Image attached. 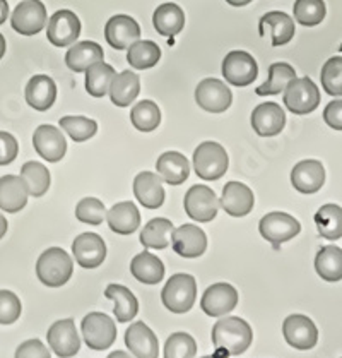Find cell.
Instances as JSON below:
<instances>
[{"label":"cell","instance_id":"cell-1","mask_svg":"<svg viewBox=\"0 0 342 358\" xmlns=\"http://www.w3.org/2000/svg\"><path fill=\"white\" fill-rule=\"evenodd\" d=\"M212 345L218 357L241 355L253 341V331L241 317H223L212 327Z\"/></svg>","mask_w":342,"mask_h":358},{"label":"cell","instance_id":"cell-2","mask_svg":"<svg viewBox=\"0 0 342 358\" xmlns=\"http://www.w3.org/2000/svg\"><path fill=\"white\" fill-rule=\"evenodd\" d=\"M72 273H74V262L60 247L47 249L36 262L38 280L48 288L64 287L72 278Z\"/></svg>","mask_w":342,"mask_h":358},{"label":"cell","instance_id":"cell-3","mask_svg":"<svg viewBox=\"0 0 342 358\" xmlns=\"http://www.w3.org/2000/svg\"><path fill=\"white\" fill-rule=\"evenodd\" d=\"M197 299V281L192 274L178 273L166 281L161 292L163 306L173 314H185Z\"/></svg>","mask_w":342,"mask_h":358},{"label":"cell","instance_id":"cell-4","mask_svg":"<svg viewBox=\"0 0 342 358\" xmlns=\"http://www.w3.org/2000/svg\"><path fill=\"white\" fill-rule=\"evenodd\" d=\"M230 166L226 150L219 143L205 141L193 151V169L202 180H219Z\"/></svg>","mask_w":342,"mask_h":358},{"label":"cell","instance_id":"cell-5","mask_svg":"<svg viewBox=\"0 0 342 358\" xmlns=\"http://www.w3.org/2000/svg\"><path fill=\"white\" fill-rule=\"evenodd\" d=\"M284 91V105L296 115H308L320 105V90L310 78L292 79Z\"/></svg>","mask_w":342,"mask_h":358},{"label":"cell","instance_id":"cell-6","mask_svg":"<svg viewBox=\"0 0 342 358\" xmlns=\"http://www.w3.org/2000/svg\"><path fill=\"white\" fill-rule=\"evenodd\" d=\"M81 331L86 345L98 352L110 348L117 341L115 321L103 312H89L82 319Z\"/></svg>","mask_w":342,"mask_h":358},{"label":"cell","instance_id":"cell-7","mask_svg":"<svg viewBox=\"0 0 342 358\" xmlns=\"http://www.w3.org/2000/svg\"><path fill=\"white\" fill-rule=\"evenodd\" d=\"M185 213L190 220L199 223H209L218 216L219 199L214 190L207 185H193L187 190L184 199Z\"/></svg>","mask_w":342,"mask_h":358},{"label":"cell","instance_id":"cell-8","mask_svg":"<svg viewBox=\"0 0 342 358\" xmlns=\"http://www.w3.org/2000/svg\"><path fill=\"white\" fill-rule=\"evenodd\" d=\"M258 231L267 242L272 243L274 249H279L281 243L295 238L302 231V224L295 216L288 213L274 211L265 215L258 223Z\"/></svg>","mask_w":342,"mask_h":358},{"label":"cell","instance_id":"cell-9","mask_svg":"<svg viewBox=\"0 0 342 358\" xmlns=\"http://www.w3.org/2000/svg\"><path fill=\"white\" fill-rule=\"evenodd\" d=\"M223 76L228 85L238 87L252 85L258 76V66L248 52L233 50L223 60Z\"/></svg>","mask_w":342,"mask_h":358},{"label":"cell","instance_id":"cell-10","mask_svg":"<svg viewBox=\"0 0 342 358\" xmlns=\"http://www.w3.org/2000/svg\"><path fill=\"white\" fill-rule=\"evenodd\" d=\"M47 24V7L41 0H24L14 9L10 26L24 36H34Z\"/></svg>","mask_w":342,"mask_h":358},{"label":"cell","instance_id":"cell-11","mask_svg":"<svg viewBox=\"0 0 342 358\" xmlns=\"http://www.w3.org/2000/svg\"><path fill=\"white\" fill-rule=\"evenodd\" d=\"M195 101L205 112L223 113L231 106L233 94H231V90L223 81L209 78L197 85Z\"/></svg>","mask_w":342,"mask_h":358},{"label":"cell","instance_id":"cell-12","mask_svg":"<svg viewBox=\"0 0 342 358\" xmlns=\"http://www.w3.org/2000/svg\"><path fill=\"white\" fill-rule=\"evenodd\" d=\"M284 340L296 350H311L318 341V329L310 317L303 314H291L284 319Z\"/></svg>","mask_w":342,"mask_h":358},{"label":"cell","instance_id":"cell-13","mask_svg":"<svg viewBox=\"0 0 342 358\" xmlns=\"http://www.w3.org/2000/svg\"><path fill=\"white\" fill-rule=\"evenodd\" d=\"M238 303V292L230 283H214L204 292L200 308L209 317H223L230 314Z\"/></svg>","mask_w":342,"mask_h":358},{"label":"cell","instance_id":"cell-14","mask_svg":"<svg viewBox=\"0 0 342 358\" xmlns=\"http://www.w3.org/2000/svg\"><path fill=\"white\" fill-rule=\"evenodd\" d=\"M48 345L60 358H70L77 355L81 350V338L75 329L74 319H62L53 322L47 333Z\"/></svg>","mask_w":342,"mask_h":358},{"label":"cell","instance_id":"cell-15","mask_svg":"<svg viewBox=\"0 0 342 358\" xmlns=\"http://www.w3.org/2000/svg\"><path fill=\"white\" fill-rule=\"evenodd\" d=\"M81 34V21L72 10H57L48 21L47 38L52 45L62 48L75 43Z\"/></svg>","mask_w":342,"mask_h":358},{"label":"cell","instance_id":"cell-16","mask_svg":"<svg viewBox=\"0 0 342 358\" xmlns=\"http://www.w3.org/2000/svg\"><path fill=\"white\" fill-rule=\"evenodd\" d=\"M75 262L84 269L100 268L106 259V243L98 234H81L72 242Z\"/></svg>","mask_w":342,"mask_h":358},{"label":"cell","instance_id":"cell-17","mask_svg":"<svg viewBox=\"0 0 342 358\" xmlns=\"http://www.w3.org/2000/svg\"><path fill=\"white\" fill-rule=\"evenodd\" d=\"M33 146L36 153L50 163H57L67 153V141L62 131L53 125H40L33 134Z\"/></svg>","mask_w":342,"mask_h":358},{"label":"cell","instance_id":"cell-18","mask_svg":"<svg viewBox=\"0 0 342 358\" xmlns=\"http://www.w3.org/2000/svg\"><path fill=\"white\" fill-rule=\"evenodd\" d=\"M171 245L178 256L185 259L200 257L207 249V237L197 224H181L171 235Z\"/></svg>","mask_w":342,"mask_h":358},{"label":"cell","instance_id":"cell-19","mask_svg":"<svg viewBox=\"0 0 342 358\" xmlns=\"http://www.w3.org/2000/svg\"><path fill=\"white\" fill-rule=\"evenodd\" d=\"M291 184L299 194L318 192L325 184V169L318 159H303L291 171Z\"/></svg>","mask_w":342,"mask_h":358},{"label":"cell","instance_id":"cell-20","mask_svg":"<svg viewBox=\"0 0 342 358\" xmlns=\"http://www.w3.org/2000/svg\"><path fill=\"white\" fill-rule=\"evenodd\" d=\"M255 204V196L250 190L248 185L241 182H228L224 185L219 206L233 218H241L246 216L253 209Z\"/></svg>","mask_w":342,"mask_h":358},{"label":"cell","instance_id":"cell-21","mask_svg":"<svg viewBox=\"0 0 342 358\" xmlns=\"http://www.w3.org/2000/svg\"><path fill=\"white\" fill-rule=\"evenodd\" d=\"M125 346L135 358H158L159 355L158 336L142 321L134 322L125 331Z\"/></svg>","mask_w":342,"mask_h":358},{"label":"cell","instance_id":"cell-22","mask_svg":"<svg viewBox=\"0 0 342 358\" xmlns=\"http://www.w3.org/2000/svg\"><path fill=\"white\" fill-rule=\"evenodd\" d=\"M105 38L112 48L125 50L132 43L139 41L140 28L135 19L125 16V14H119V16H113L106 22Z\"/></svg>","mask_w":342,"mask_h":358},{"label":"cell","instance_id":"cell-23","mask_svg":"<svg viewBox=\"0 0 342 358\" xmlns=\"http://www.w3.org/2000/svg\"><path fill=\"white\" fill-rule=\"evenodd\" d=\"M284 125H286V113L277 103H262L252 112V127L260 137L281 134Z\"/></svg>","mask_w":342,"mask_h":358},{"label":"cell","instance_id":"cell-24","mask_svg":"<svg viewBox=\"0 0 342 358\" xmlns=\"http://www.w3.org/2000/svg\"><path fill=\"white\" fill-rule=\"evenodd\" d=\"M134 196L147 209H158L165 203V189L159 175L153 171H140L134 178Z\"/></svg>","mask_w":342,"mask_h":358},{"label":"cell","instance_id":"cell-25","mask_svg":"<svg viewBox=\"0 0 342 358\" xmlns=\"http://www.w3.org/2000/svg\"><path fill=\"white\" fill-rule=\"evenodd\" d=\"M26 101L36 112H47L57 100V85L45 74L33 76L26 86Z\"/></svg>","mask_w":342,"mask_h":358},{"label":"cell","instance_id":"cell-26","mask_svg":"<svg viewBox=\"0 0 342 358\" xmlns=\"http://www.w3.org/2000/svg\"><path fill=\"white\" fill-rule=\"evenodd\" d=\"M28 187L16 175L0 177V209L7 213H19L28 204Z\"/></svg>","mask_w":342,"mask_h":358},{"label":"cell","instance_id":"cell-27","mask_svg":"<svg viewBox=\"0 0 342 358\" xmlns=\"http://www.w3.org/2000/svg\"><path fill=\"white\" fill-rule=\"evenodd\" d=\"M156 170L161 180L170 185H181L190 175L188 159L178 151H166L159 156Z\"/></svg>","mask_w":342,"mask_h":358},{"label":"cell","instance_id":"cell-28","mask_svg":"<svg viewBox=\"0 0 342 358\" xmlns=\"http://www.w3.org/2000/svg\"><path fill=\"white\" fill-rule=\"evenodd\" d=\"M106 222H108L110 230L119 235H131L139 228L140 213L131 201L117 203L106 213Z\"/></svg>","mask_w":342,"mask_h":358},{"label":"cell","instance_id":"cell-29","mask_svg":"<svg viewBox=\"0 0 342 358\" xmlns=\"http://www.w3.org/2000/svg\"><path fill=\"white\" fill-rule=\"evenodd\" d=\"M105 52L94 41H79L66 53V66L74 72H86L94 64L103 62Z\"/></svg>","mask_w":342,"mask_h":358},{"label":"cell","instance_id":"cell-30","mask_svg":"<svg viewBox=\"0 0 342 358\" xmlns=\"http://www.w3.org/2000/svg\"><path fill=\"white\" fill-rule=\"evenodd\" d=\"M260 34L264 36L265 28H269L272 31V47H283V45L290 43L295 36V21L291 16H288L286 13H281V10H272L267 13L260 19Z\"/></svg>","mask_w":342,"mask_h":358},{"label":"cell","instance_id":"cell-31","mask_svg":"<svg viewBox=\"0 0 342 358\" xmlns=\"http://www.w3.org/2000/svg\"><path fill=\"white\" fill-rule=\"evenodd\" d=\"M131 273L140 283L158 285L165 276V264L158 256L144 250L132 259Z\"/></svg>","mask_w":342,"mask_h":358},{"label":"cell","instance_id":"cell-32","mask_svg":"<svg viewBox=\"0 0 342 358\" xmlns=\"http://www.w3.org/2000/svg\"><path fill=\"white\" fill-rule=\"evenodd\" d=\"M140 91V79L135 72L124 71L120 74H115L112 86H110V98L113 105L125 108L139 96Z\"/></svg>","mask_w":342,"mask_h":358},{"label":"cell","instance_id":"cell-33","mask_svg":"<svg viewBox=\"0 0 342 358\" xmlns=\"http://www.w3.org/2000/svg\"><path fill=\"white\" fill-rule=\"evenodd\" d=\"M105 296L115 303L113 314L119 322H131L139 312V302H137L135 295L124 285H108L105 290Z\"/></svg>","mask_w":342,"mask_h":358},{"label":"cell","instance_id":"cell-34","mask_svg":"<svg viewBox=\"0 0 342 358\" xmlns=\"http://www.w3.org/2000/svg\"><path fill=\"white\" fill-rule=\"evenodd\" d=\"M153 24H154L156 31H158L159 34L173 38V36H177L181 29H184L185 14H184V10H181V7L177 6V3H173V2L163 3V6H159L158 9L154 10Z\"/></svg>","mask_w":342,"mask_h":358},{"label":"cell","instance_id":"cell-35","mask_svg":"<svg viewBox=\"0 0 342 358\" xmlns=\"http://www.w3.org/2000/svg\"><path fill=\"white\" fill-rule=\"evenodd\" d=\"M315 269L322 280L336 283L342 280V249L336 245H327L318 250L315 257Z\"/></svg>","mask_w":342,"mask_h":358},{"label":"cell","instance_id":"cell-36","mask_svg":"<svg viewBox=\"0 0 342 358\" xmlns=\"http://www.w3.org/2000/svg\"><path fill=\"white\" fill-rule=\"evenodd\" d=\"M174 227L170 220L166 218H153L147 222L144 230L140 231V243L146 249L163 250L171 243V235H173Z\"/></svg>","mask_w":342,"mask_h":358},{"label":"cell","instance_id":"cell-37","mask_svg":"<svg viewBox=\"0 0 342 358\" xmlns=\"http://www.w3.org/2000/svg\"><path fill=\"white\" fill-rule=\"evenodd\" d=\"M292 79H296V71L290 64L276 62L269 67V78L264 85H260L255 90L258 96H274L286 90Z\"/></svg>","mask_w":342,"mask_h":358},{"label":"cell","instance_id":"cell-38","mask_svg":"<svg viewBox=\"0 0 342 358\" xmlns=\"http://www.w3.org/2000/svg\"><path fill=\"white\" fill-rule=\"evenodd\" d=\"M315 224L322 237L339 240L342 237V208L337 204H324L315 213Z\"/></svg>","mask_w":342,"mask_h":358},{"label":"cell","instance_id":"cell-39","mask_svg":"<svg viewBox=\"0 0 342 358\" xmlns=\"http://www.w3.org/2000/svg\"><path fill=\"white\" fill-rule=\"evenodd\" d=\"M21 178L24 180L26 187H28L29 196L41 197L48 192L50 189V171L43 163L28 162L21 169Z\"/></svg>","mask_w":342,"mask_h":358},{"label":"cell","instance_id":"cell-40","mask_svg":"<svg viewBox=\"0 0 342 358\" xmlns=\"http://www.w3.org/2000/svg\"><path fill=\"white\" fill-rule=\"evenodd\" d=\"M159 59H161V48L151 40L135 41L128 47L127 62L137 71H146V69L154 67L159 62Z\"/></svg>","mask_w":342,"mask_h":358},{"label":"cell","instance_id":"cell-41","mask_svg":"<svg viewBox=\"0 0 342 358\" xmlns=\"http://www.w3.org/2000/svg\"><path fill=\"white\" fill-rule=\"evenodd\" d=\"M115 69L105 62H98L86 71V91L94 98H103L110 91Z\"/></svg>","mask_w":342,"mask_h":358},{"label":"cell","instance_id":"cell-42","mask_svg":"<svg viewBox=\"0 0 342 358\" xmlns=\"http://www.w3.org/2000/svg\"><path fill=\"white\" fill-rule=\"evenodd\" d=\"M132 125L140 132H153L161 124V110L151 100H142L132 108Z\"/></svg>","mask_w":342,"mask_h":358},{"label":"cell","instance_id":"cell-43","mask_svg":"<svg viewBox=\"0 0 342 358\" xmlns=\"http://www.w3.org/2000/svg\"><path fill=\"white\" fill-rule=\"evenodd\" d=\"M59 125L67 132L68 137H70L74 143H84V141H89L91 137H94V134L98 132L96 122L81 115L62 117Z\"/></svg>","mask_w":342,"mask_h":358},{"label":"cell","instance_id":"cell-44","mask_svg":"<svg viewBox=\"0 0 342 358\" xmlns=\"http://www.w3.org/2000/svg\"><path fill=\"white\" fill-rule=\"evenodd\" d=\"M292 14L299 24L313 28L325 19V3L324 0H296Z\"/></svg>","mask_w":342,"mask_h":358},{"label":"cell","instance_id":"cell-45","mask_svg":"<svg viewBox=\"0 0 342 358\" xmlns=\"http://www.w3.org/2000/svg\"><path fill=\"white\" fill-rule=\"evenodd\" d=\"M322 87L330 96H342V57H330L320 72Z\"/></svg>","mask_w":342,"mask_h":358},{"label":"cell","instance_id":"cell-46","mask_svg":"<svg viewBox=\"0 0 342 358\" xmlns=\"http://www.w3.org/2000/svg\"><path fill=\"white\" fill-rule=\"evenodd\" d=\"M197 343L187 333H174L166 340L165 358H193Z\"/></svg>","mask_w":342,"mask_h":358},{"label":"cell","instance_id":"cell-47","mask_svg":"<svg viewBox=\"0 0 342 358\" xmlns=\"http://www.w3.org/2000/svg\"><path fill=\"white\" fill-rule=\"evenodd\" d=\"M75 218L81 223L101 224L106 218L105 204L96 197H84L82 201H79L77 208H75Z\"/></svg>","mask_w":342,"mask_h":358},{"label":"cell","instance_id":"cell-48","mask_svg":"<svg viewBox=\"0 0 342 358\" xmlns=\"http://www.w3.org/2000/svg\"><path fill=\"white\" fill-rule=\"evenodd\" d=\"M22 306L16 293L9 290H0V324H14L21 317Z\"/></svg>","mask_w":342,"mask_h":358},{"label":"cell","instance_id":"cell-49","mask_svg":"<svg viewBox=\"0 0 342 358\" xmlns=\"http://www.w3.org/2000/svg\"><path fill=\"white\" fill-rule=\"evenodd\" d=\"M19 144L13 134L0 131V166L10 165L17 158Z\"/></svg>","mask_w":342,"mask_h":358},{"label":"cell","instance_id":"cell-50","mask_svg":"<svg viewBox=\"0 0 342 358\" xmlns=\"http://www.w3.org/2000/svg\"><path fill=\"white\" fill-rule=\"evenodd\" d=\"M14 358H52L50 350L40 340H28L17 346Z\"/></svg>","mask_w":342,"mask_h":358},{"label":"cell","instance_id":"cell-51","mask_svg":"<svg viewBox=\"0 0 342 358\" xmlns=\"http://www.w3.org/2000/svg\"><path fill=\"white\" fill-rule=\"evenodd\" d=\"M324 120L330 129L342 131V100H334L325 106Z\"/></svg>","mask_w":342,"mask_h":358},{"label":"cell","instance_id":"cell-52","mask_svg":"<svg viewBox=\"0 0 342 358\" xmlns=\"http://www.w3.org/2000/svg\"><path fill=\"white\" fill-rule=\"evenodd\" d=\"M7 16H9V3L7 0H0V24L6 22Z\"/></svg>","mask_w":342,"mask_h":358},{"label":"cell","instance_id":"cell-53","mask_svg":"<svg viewBox=\"0 0 342 358\" xmlns=\"http://www.w3.org/2000/svg\"><path fill=\"white\" fill-rule=\"evenodd\" d=\"M7 228H9V223H7V220L3 218V215H0V240L6 237Z\"/></svg>","mask_w":342,"mask_h":358},{"label":"cell","instance_id":"cell-54","mask_svg":"<svg viewBox=\"0 0 342 358\" xmlns=\"http://www.w3.org/2000/svg\"><path fill=\"white\" fill-rule=\"evenodd\" d=\"M226 2L233 7H243V6H248L252 0H226Z\"/></svg>","mask_w":342,"mask_h":358},{"label":"cell","instance_id":"cell-55","mask_svg":"<svg viewBox=\"0 0 342 358\" xmlns=\"http://www.w3.org/2000/svg\"><path fill=\"white\" fill-rule=\"evenodd\" d=\"M108 358H132L131 355H128L127 352H120V350H117V352L110 353Z\"/></svg>","mask_w":342,"mask_h":358},{"label":"cell","instance_id":"cell-56","mask_svg":"<svg viewBox=\"0 0 342 358\" xmlns=\"http://www.w3.org/2000/svg\"><path fill=\"white\" fill-rule=\"evenodd\" d=\"M3 55H6V38L0 33V60H2Z\"/></svg>","mask_w":342,"mask_h":358},{"label":"cell","instance_id":"cell-57","mask_svg":"<svg viewBox=\"0 0 342 358\" xmlns=\"http://www.w3.org/2000/svg\"><path fill=\"white\" fill-rule=\"evenodd\" d=\"M202 358H221V357H218V355H205Z\"/></svg>","mask_w":342,"mask_h":358},{"label":"cell","instance_id":"cell-58","mask_svg":"<svg viewBox=\"0 0 342 358\" xmlns=\"http://www.w3.org/2000/svg\"><path fill=\"white\" fill-rule=\"evenodd\" d=\"M341 50H342V47H341Z\"/></svg>","mask_w":342,"mask_h":358}]
</instances>
